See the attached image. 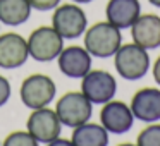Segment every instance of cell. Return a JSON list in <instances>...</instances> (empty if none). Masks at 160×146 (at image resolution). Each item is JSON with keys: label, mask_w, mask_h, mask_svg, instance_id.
Returning <instances> with one entry per match:
<instances>
[{"label": "cell", "mask_w": 160, "mask_h": 146, "mask_svg": "<svg viewBox=\"0 0 160 146\" xmlns=\"http://www.w3.org/2000/svg\"><path fill=\"white\" fill-rule=\"evenodd\" d=\"M152 72H153V79H155V83L160 86V57L155 60V64H153Z\"/></svg>", "instance_id": "21"}, {"label": "cell", "mask_w": 160, "mask_h": 146, "mask_svg": "<svg viewBox=\"0 0 160 146\" xmlns=\"http://www.w3.org/2000/svg\"><path fill=\"white\" fill-rule=\"evenodd\" d=\"M129 29L136 45L143 46L145 50L160 48V16L141 14Z\"/></svg>", "instance_id": "13"}, {"label": "cell", "mask_w": 160, "mask_h": 146, "mask_svg": "<svg viewBox=\"0 0 160 146\" xmlns=\"http://www.w3.org/2000/svg\"><path fill=\"white\" fill-rule=\"evenodd\" d=\"M55 83L45 74H33L21 84V101L31 110L43 108L55 98Z\"/></svg>", "instance_id": "6"}, {"label": "cell", "mask_w": 160, "mask_h": 146, "mask_svg": "<svg viewBox=\"0 0 160 146\" xmlns=\"http://www.w3.org/2000/svg\"><path fill=\"white\" fill-rule=\"evenodd\" d=\"M131 110L134 119L146 124L160 120V90L158 88H141L131 98Z\"/></svg>", "instance_id": "11"}, {"label": "cell", "mask_w": 160, "mask_h": 146, "mask_svg": "<svg viewBox=\"0 0 160 146\" xmlns=\"http://www.w3.org/2000/svg\"><path fill=\"white\" fill-rule=\"evenodd\" d=\"M71 141L74 146H108V131L102 124L88 120L74 127Z\"/></svg>", "instance_id": "15"}, {"label": "cell", "mask_w": 160, "mask_h": 146, "mask_svg": "<svg viewBox=\"0 0 160 146\" xmlns=\"http://www.w3.org/2000/svg\"><path fill=\"white\" fill-rule=\"evenodd\" d=\"M26 127H28V132L38 143H47L48 144L50 141H53V139H57L60 136L62 122L59 120L55 110L43 107V108L33 110V114L28 117Z\"/></svg>", "instance_id": "8"}, {"label": "cell", "mask_w": 160, "mask_h": 146, "mask_svg": "<svg viewBox=\"0 0 160 146\" xmlns=\"http://www.w3.org/2000/svg\"><path fill=\"white\" fill-rule=\"evenodd\" d=\"M11 98V83L7 77L0 76V107H4Z\"/></svg>", "instance_id": "20"}, {"label": "cell", "mask_w": 160, "mask_h": 146, "mask_svg": "<svg viewBox=\"0 0 160 146\" xmlns=\"http://www.w3.org/2000/svg\"><path fill=\"white\" fill-rule=\"evenodd\" d=\"M2 146H38V141L28 131H16L4 139Z\"/></svg>", "instance_id": "18"}, {"label": "cell", "mask_w": 160, "mask_h": 146, "mask_svg": "<svg viewBox=\"0 0 160 146\" xmlns=\"http://www.w3.org/2000/svg\"><path fill=\"white\" fill-rule=\"evenodd\" d=\"M59 69L64 76L71 79H81L91 71V55L84 46H67L62 48L57 57Z\"/></svg>", "instance_id": "10"}, {"label": "cell", "mask_w": 160, "mask_h": 146, "mask_svg": "<svg viewBox=\"0 0 160 146\" xmlns=\"http://www.w3.org/2000/svg\"><path fill=\"white\" fill-rule=\"evenodd\" d=\"M121 45V29L110 24L108 21L97 22L84 31V48L90 52L91 57H98V59L114 57Z\"/></svg>", "instance_id": "1"}, {"label": "cell", "mask_w": 160, "mask_h": 146, "mask_svg": "<svg viewBox=\"0 0 160 146\" xmlns=\"http://www.w3.org/2000/svg\"><path fill=\"white\" fill-rule=\"evenodd\" d=\"M29 57L28 41L18 33H5L0 36V67L16 69L26 64Z\"/></svg>", "instance_id": "12"}, {"label": "cell", "mask_w": 160, "mask_h": 146, "mask_svg": "<svg viewBox=\"0 0 160 146\" xmlns=\"http://www.w3.org/2000/svg\"><path fill=\"white\" fill-rule=\"evenodd\" d=\"M52 28L64 40H76L88 29V17L78 4H64L53 9Z\"/></svg>", "instance_id": "5"}, {"label": "cell", "mask_w": 160, "mask_h": 146, "mask_svg": "<svg viewBox=\"0 0 160 146\" xmlns=\"http://www.w3.org/2000/svg\"><path fill=\"white\" fill-rule=\"evenodd\" d=\"M150 4L153 5V7H157V9H160V0H148Z\"/></svg>", "instance_id": "23"}, {"label": "cell", "mask_w": 160, "mask_h": 146, "mask_svg": "<svg viewBox=\"0 0 160 146\" xmlns=\"http://www.w3.org/2000/svg\"><path fill=\"white\" fill-rule=\"evenodd\" d=\"M114 66L117 74L126 81H139L148 74L152 60L148 50L132 43L121 45L114 55Z\"/></svg>", "instance_id": "2"}, {"label": "cell", "mask_w": 160, "mask_h": 146, "mask_svg": "<svg viewBox=\"0 0 160 146\" xmlns=\"http://www.w3.org/2000/svg\"><path fill=\"white\" fill-rule=\"evenodd\" d=\"M28 2L36 11H52L60 4V0H28Z\"/></svg>", "instance_id": "19"}, {"label": "cell", "mask_w": 160, "mask_h": 146, "mask_svg": "<svg viewBox=\"0 0 160 146\" xmlns=\"http://www.w3.org/2000/svg\"><path fill=\"white\" fill-rule=\"evenodd\" d=\"M55 114L62 125L74 129L91 119L93 103L81 91H69L59 98L55 105Z\"/></svg>", "instance_id": "3"}, {"label": "cell", "mask_w": 160, "mask_h": 146, "mask_svg": "<svg viewBox=\"0 0 160 146\" xmlns=\"http://www.w3.org/2000/svg\"><path fill=\"white\" fill-rule=\"evenodd\" d=\"M28 0H0V22L7 26H21L31 16Z\"/></svg>", "instance_id": "16"}, {"label": "cell", "mask_w": 160, "mask_h": 146, "mask_svg": "<svg viewBox=\"0 0 160 146\" xmlns=\"http://www.w3.org/2000/svg\"><path fill=\"white\" fill-rule=\"evenodd\" d=\"M28 52L36 62H52L60 55L64 48V38L52 26H40L29 35Z\"/></svg>", "instance_id": "4"}, {"label": "cell", "mask_w": 160, "mask_h": 146, "mask_svg": "<svg viewBox=\"0 0 160 146\" xmlns=\"http://www.w3.org/2000/svg\"><path fill=\"white\" fill-rule=\"evenodd\" d=\"M119 146H138V144H132V143H122V144H119Z\"/></svg>", "instance_id": "25"}, {"label": "cell", "mask_w": 160, "mask_h": 146, "mask_svg": "<svg viewBox=\"0 0 160 146\" xmlns=\"http://www.w3.org/2000/svg\"><path fill=\"white\" fill-rule=\"evenodd\" d=\"M138 146H160V124L153 122L138 134Z\"/></svg>", "instance_id": "17"}, {"label": "cell", "mask_w": 160, "mask_h": 146, "mask_svg": "<svg viewBox=\"0 0 160 146\" xmlns=\"http://www.w3.org/2000/svg\"><path fill=\"white\" fill-rule=\"evenodd\" d=\"M72 2H76V4H90L93 0H72Z\"/></svg>", "instance_id": "24"}, {"label": "cell", "mask_w": 160, "mask_h": 146, "mask_svg": "<svg viewBox=\"0 0 160 146\" xmlns=\"http://www.w3.org/2000/svg\"><path fill=\"white\" fill-rule=\"evenodd\" d=\"M48 146H74V144H72V141H69V139L57 138V139H53V141H50Z\"/></svg>", "instance_id": "22"}, {"label": "cell", "mask_w": 160, "mask_h": 146, "mask_svg": "<svg viewBox=\"0 0 160 146\" xmlns=\"http://www.w3.org/2000/svg\"><path fill=\"white\" fill-rule=\"evenodd\" d=\"M0 146H2V144H0Z\"/></svg>", "instance_id": "26"}, {"label": "cell", "mask_w": 160, "mask_h": 146, "mask_svg": "<svg viewBox=\"0 0 160 146\" xmlns=\"http://www.w3.org/2000/svg\"><path fill=\"white\" fill-rule=\"evenodd\" d=\"M117 91V81L107 71H90L84 77H81V93L93 105H103L114 100Z\"/></svg>", "instance_id": "7"}, {"label": "cell", "mask_w": 160, "mask_h": 146, "mask_svg": "<svg viewBox=\"0 0 160 146\" xmlns=\"http://www.w3.org/2000/svg\"><path fill=\"white\" fill-rule=\"evenodd\" d=\"M100 124L112 134H126L134 125V114L124 101L110 100L100 110Z\"/></svg>", "instance_id": "9"}, {"label": "cell", "mask_w": 160, "mask_h": 146, "mask_svg": "<svg viewBox=\"0 0 160 146\" xmlns=\"http://www.w3.org/2000/svg\"><path fill=\"white\" fill-rule=\"evenodd\" d=\"M105 16L110 24L115 28L128 29L141 16V4L139 0H108L105 7Z\"/></svg>", "instance_id": "14"}]
</instances>
